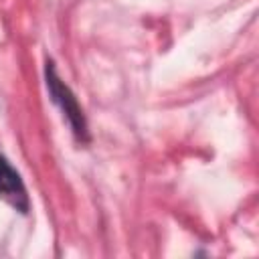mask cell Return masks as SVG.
<instances>
[{
  "label": "cell",
  "mask_w": 259,
  "mask_h": 259,
  "mask_svg": "<svg viewBox=\"0 0 259 259\" xmlns=\"http://www.w3.org/2000/svg\"><path fill=\"white\" fill-rule=\"evenodd\" d=\"M45 79H47V89L51 99L59 105V109L63 111V115L67 117L75 138L79 142H87L89 140V127H87V119L85 113L77 101V97L73 95V91L69 89V85L57 75L55 65L51 61H47V69H45Z\"/></svg>",
  "instance_id": "cell-1"
},
{
  "label": "cell",
  "mask_w": 259,
  "mask_h": 259,
  "mask_svg": "<svg viewBox=\"0 0 259 259\" xmlns=\"http://www.w3.org/2000/svg\"><path fill=\"white\" fill-rule=\"evenodd\" d=\"M0 198H4L12 208L26 212L30 202L20 174L10 166V162L0 154Z\"/></svg>",
  "instance_id": "cell-2"
}]
</instances>
